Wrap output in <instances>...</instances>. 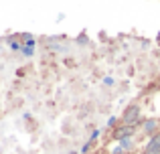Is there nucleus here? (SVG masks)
<instances>
[{"label": "nucleus", "mask_w": 160, "mask_h": 154, "mask_svg": "<svg viewBox=\"0 0 160 154\" xmlns=\"http://www.w3.org/2000/svg\"><path fill=\"white\" fill-rule=\"evenodd\" d=\"M122 124H132V126H142V112H140V106H136V103H132V106H128L124 110V114H122L120 118Z\"/></svg>", "instance_id": "1"}, {"label": "nucleus", "mask_w": 160, "mask_h": 154, "mask_svg": "<svg viewBox=\"0 0 160 154\" xmlns=\"http://www.w3.org/2000/svg\"><path fill=\"white\" fill-rule=\"evenodd\" d=\"M138 132V126H132V124H122V126L113 128L112 130V138L116 140V142H120L122 138H130V136H134Z\"/></svg>", "instance_id": "2"}, {"label": "nucleus", "mask_w": 160, "mask_h": 154, "mask_svg": "<svg viewBox=\"0 0 160 154\" xmlns=\"http://www.w3.org/2000/svg\"><path fill=\"white\" fill-rule=\"evenodd\" d=\"M142 132H144L148 138L152 134H156V132H160V120H156V118H146L144 122H142Z\"/></svg>", "instance_id": "3"}, {"label": "nucleus", "mask_w": 160, "mask_h": 154, "mask_svg": "<svg viewBox=\"0 0 160 154\" xmlns=\"http://www.w3.org/2000/svg\"><path fill=\"white\" fill-rule=\"evenodd\" d=\"M144 154H160V132L152 134L144 146Z\"/></svg>", "instance_id": "4"}, {"label": "nucleus", "mask_w": 160, "mask_h": 154, "mask_svg": "<svg viewBox=\"0 0 160 154\" xmlns=\"http://www.w3.org/2000/svg\"><path fill=\"white\" fill-rule=\"evenodd\" d=\"M63 37H53V39H49V51L51 53H69V47L63 43H59Z\"/></svg>", "instance_id": "5"}, {"label": "nucleus", "mask_w": 160, "mask_h": 154, "mask_svg": "<svg viewBox=\"0 0 160 154\" xmlns=\"http://www.w3.org/2000/svg\"><path fill=\"white\" fill-rule=\"evenodd\" d=\"M6 41H8V49H10V51H14V53H20V51H22V43H20L18 35H10Z\"/></svg>", "instance_id": "6"}, {"label": "nucleus", "mask_w": 160, "mask_h": 154, "mask_svg": "<svg viewBox=\"0 0 160 154\" xmlns=\"http://www.w3.org/2000/svg\"><path fill=\"white\" fill-rule=\"evenodd\" d=\"M18 39L22 41L24 47H37V39H35V35H31V32H20Z\"/></svg>", "instance_id": "7"}, {"label": "nucleus", "mask_w": 160, "mask_h": 154, "mask_svg": "<svg viewBox=\"0 0 160 154\" xmlns=\"http://www.w3.org/2000/svg\"><path fill=\"white\" fill-rule=\"evenodd\" d=\"M118 144L124 148V152H132L134 146H136V140H134V136H130V138H122Z\"/></svg>", "instance_id": "8"}, {"label": "nucleus", "mask_w": 160, "mask_h": 154, "mask_svg": "<svg viewBox=\"0 0 160 154\" xmlns=\"http://www.w3.org/2000/svg\"><path fill=\"white\" fill-rule=\"evenodd\" d=\"M99 136H102V130H99V128H95V130H91V136H89V142L93 144L95 140L99 138Z\"/></svg>", "instance_id": "9"}, {"label": "nucleus", "mask_w": 160, "mask_h": 154, "mask_svg": "<svg viewBox=\"0 0 160 154\" xmlns=\"http://www.w3.org/2000/svg\"><path fill=\"white\" fill-rule=\"evenodd\" d=\"M118 124H120V118H118V116H112V118L108 120V124H106V126L113 130V126H118Z\"/></svg>", "instance_id": "10"}, {"label": "nucleus", "mask_w": 160, "mask_h": 154, "mask_svg": "<svg viewBox=\"0 0 160 154\" xmlns=\"http://www.w3.org/2000/svg\"><path fill=\"white\" fill-rule=\"evenodd\" d=\"M20 53H22L24 57H32V55H35V47H24V45H22V51H20Z\"/></svg>", "instance_id": "11"}, {"label": "nucleus", "mask_w": 160, "mask_h": 154, "mask_svg": "<svg viewBox=\"0 0 160 154\" xmlns=\"http://www.w3.org/2000/svg\"><path fill=\"white\" fill-rule=\"evenodd\" d=\"M91 146H93V144H91V142L83 144V146H81V150H79V154H89V150H91Z\"/></svg>", "instance_id": "12"}, {"label": "nucleus", "mask_w": 160, "mask_h": 154, "mask_svg": "<svg viewBox=\"0 0 160 154\" xmlns=\"http://www.w3.org/2000/svg\"><path fill=\"white\" fill-rule=\"evenodd\" d=\"M112 154H126V152H124V148H122L120 144H116V146L112 148Z\"/></svg>", "instance_id": "13"}, {"label": "nucleus", "mask_w": 160, "mask_h": 154, "mask_svg": "<svg viewBox=\"0 0 160 154\" xmlns=\"http://www.w3.org/2000/svg\"><path fill=\"white\" fill-rule=\"evenodd\" d=\"M75 41H77L79 45H87V43H89V41H87V37H85V35H79V37H77V39H75Z\"/></svg>", "instance_id": "14"}, {"label": "nucleus", "mask_w": 160, "mask_h": 154, "mask_svg": "<svg viewBox=\"0 0 160 154\" xmlns=\"http://www.w3.org/2000/svg\"><path fill=\"white\" fill-rule=\"evenodd\" d=\"M103 85H113V77H106L103 79Z\"/></svg>", "instance_id": "15"}, {"label": "nucleus", "mask_w": 160, "mask_h": 154, "mask_svg": "<svg viewBox=\"0 0 160 154\" xmlns=\"http://www.w3.org/2000/svg\"><path fill=\"white\" fill-rule=\"evenodd\" d=\"M73 154H79V152H73Z\"/></svg>", "instance_id": "16"}]
</instances>
